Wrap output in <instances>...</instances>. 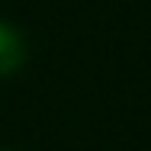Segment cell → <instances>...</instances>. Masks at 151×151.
<instances>
[{"label": "cell", "instance_id": "obj_1", "mask_svg": "<svg viewBox=\"0 0 151 151\" xmlns=\"http://www.w3.org/2000/svg\"><path fill=\"white\" fill-rule=\"evenodd\" d=\"M23 61H26V42H23V35L13 26L0 23V74L19 71Z\"/></svg>", "mask_w": 151, "mask_h": 151}]
</instances>
